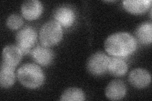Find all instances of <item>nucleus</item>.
Returning <instances> with one entry per match:
<instances>
[{
    "label": "nucleus",
    "mask_w": 152,
    "mask_h": 101,
    "mask_svg": "<svg viewBox=\"0 0 152 101\" xmlns=\"http://www.w3.org/2000/svg\"><path fill=\"white\" fill-rule=\"evenodd\" d=\"M34 60L42 66H47L52 62L54 57L53 51L45 46H38L32 51Z\"/></svg>",
    "instance_id": "9b49d317"
},
{
    "label": "nucleus",
    "mask_w": 152,
    "mask_h": 101,
    "mask_svg": "<svg viewBox=\"0 0 152 101\" xmlns=\"http://www.w3.org/2000/svg\"><path fill=\"white\" fill-rule=\"evenodd\" d=\"M15 81L14 70L1 66L0 70V85L2 88L7 89L12 86Z\"/></svg>",
    "instance_id": "2eb2a0df"
},
{
    "label": "nucleus",
    "mask_w": 152,
    "mask_h": 101,
    "mask_svg": "<svg viewBox=\"0 0 152 101\" xmlns=\"http://www.w3.org/2000/svg\"><path fill=\"white\" fill-rule=\"evenodd\" d=\"M130 84L136 88L146 87L151 82V75L148 71L142 68H136L132 70L129 75Z\"/></svg>",
    "instance_id": "6e6552de"
},
{
    "label": "nucleus",
    "mask_w": 152,
    "mask_h": 101,
    "mask_svg": "<svg viewBox=\"0 0 152 101\" xmlns=\"http://www.w3.org/2000/svg\"><path fill=\"white\" fill-rule=\"evenodd\" d=\"M37 40V33L31 27H26L19 31L16 36V42L23 53L27 54L34 45Z\"/></svg>",
    "instance_id": "39448f33"
},
{
    "label": "nucleus",
    "mask_w": 152,
    "mask_h": 101,
    "mask_svg": "<svg viewBox=\"0 0 152 101\" xmlns=\"http://www.w3.org/2000/svg\"><path fill=\"white\" fill-rule=\"evenodd\" d=\"M43 10L42 3L38 0H27L23 3L21 12L27 20H33L39 17Z\"/></svg>",
    "instance_id": "0eeeda50"
},
{
    "label": "nucleus",
    "mask_w": 152,
    "mask_h": 101,
    "mask_svg": "<svg viewBox=\"0 0 152 101\" xmlns=\"http://www.w3.org/2000/svg\"><path fill=\"white\" fill-rule=\"evenodd\" d=\"M104 93L106 97L110 100H121L126 94V85L120 80H114L108 84Z\"/></svg>",
    "instance_id": "1a4fd4ad"
},
{
    "label": "nucleus",
    "mask_w": 152,
    "mask_h": 101,
    "mask_svg": "<svg viewBox=\"0 0 152 101\" xmlns=\"http://www.w3.org/2000/svg\"><path fill=\"white\" fill-rule=\"evenodd\" d=\"M23 19L17 14H12L7 20V27L12 30H17L23 25Z\"/></svg>",
    "instance_id": "f3484780"
},
{
    "label": "nucleus",
    "mask_w": 152,
    "mask_h": 101,
    "mask_svg": "<svg viewBox=\"0 0 152 101\" xmlns=\"http://www.w3.org/2000/svg\"><path fill=\"white\" fill-rule=\"evenodd\" d=\"M55 21L60 25L68 27L72 25L75 20V13L70 7L61 6L56 8L53 12Z\"/></svg>",
    "instance_id": "9d476101"
},
{
    "label": "nucleus",
    "mask_w": 152,
    "mask_h": 101,
    "mask_svg": "<svg viewBox=\"0 0 152 101\" xmlns=\"http://www.w3.org/2000/svg\"><path fill=\"white\" fill-rule=\"evenodd\" d=\"M151 4V0H124V7L132 13H141L146 12Z\"/></svg>",
    "instance_id": "f8f14e48"
},
{
    "label": "nucleus",
    "mask_w": 152,
    "mask_h": 101,
    "mask_svg": "<svg viewBox=\"0 0 152 101\" xmlns=\"http://www.w3.org/2000/svg\"><path fill=\"white\" fill-rule=\"evenodd\" d=\"M110 57L103 52H95L89 57L86 67L90 73L93 75H100L105 73L108 70Z\"/></svg>",
    "instance_id": "20e7f679"
},
{
    "label": "nucleus",
    "mask_w": 152,
    "mask_h": 101,
    "mask_svg": "<svg viewBox=\"0 0 152 101\" xmlns=\"http://www.w3.org/2000/svg\"><path fill=\"white\" fill-rule=\"evenodd\" d=\"M20 84L28 89H36L43 84L45 75L39 66L34 63L23 65L17 71Z\"/></svg>",
    "instance_id": "f03ea898"
},
{
    "label": "nucleus",
    "mask_w": 152,
    "mask_h": 101,
    "mask_svg": "<svg viewBox=\"0 0 152 101\" xmlns=\"http://www.w3.org/2000/svg\"><path fill=\"white\" fill-rule=\"evenodd\" d=\"M136 42L133 36L126 32L113 33L104 41V49L114 57H126L136 50Z\"/></svg>",
    "instance_id": "f257e3e1"
},
{
    "label": "nucleus",
    "mask_w": 152,
    "mask_h": 101,
    "mask_svg": "<svg viewBox=\"0 0 152 101\" xmlns=\"http://www.w3.org/2000/svg\"><path fill=\"white\" fill-rule=\"evenodd\" d=\"M137 39L142 44H148L152 42V23L143 22L137 27L135 31Z\"/></svg>",
    "instance_id": "ddd939ff"
},
{
    "label": "nucleus",
    "mask_w": 152,
    "mask_h": 101,
    "mask_svg": "<svg viewBox=\"0 0 152 101\" xmlns=\"http://www.w3.org/2000/svg\"><path fill=\"white\" fill-rule=\"evenodd\" d=\"M62 28L55 20L46 22L40 29V41L46 47L53 46L58 44L62 38Z\"/></svg>",
    "instance_id": "7ed1b4c3"
},
{
    "label": "nucleus",
    "mask_w": 152,
    "mask_h": 101,
    "mask_svg": "<svg viewBox=\"0 0 152 101\" xmlns=\"http://www.w3.org/2000/svg\"><path fill=\"white\" fill-rule=\"evenodd\" d=\"M23 52L18 46L9 45L4 47L1 66L15 69L22 60Z\"/></svg>",
    "instance_id": "423d86ee"
},
{
    "label": "nucleus",
    "mask_w": 152,
    "mask_h": 101,
    "mask_svg": "<svg viewBox=\"0 0 152 101\" xmlns=\"http://www.w3.org/2000/svg\"><path fill=\"white\" fill-rule=\"evenodd\" d=\"M84 100L85 96L83 91L75 87L66 89L60 97L61 101H83Z\"/></svg>",
    "instance_id": "dca6fc26"
},
{
    "label": "nucleus",
    "mask_w": 152,
    "mask_h": 101,
    "mask_svg": "<svg viewBox=\"0 0 152 101\" xmlns=\"http://www.w3.org/2000/svg\"><path fill=\"white\" fill-rule=\"evenodd\" d=\"M127 69V65L124 61L117 57H110L107 70L113 76H123L126 73Z\"/></svg>",
    "instance_id": "4468645a"
}]
</instances>
